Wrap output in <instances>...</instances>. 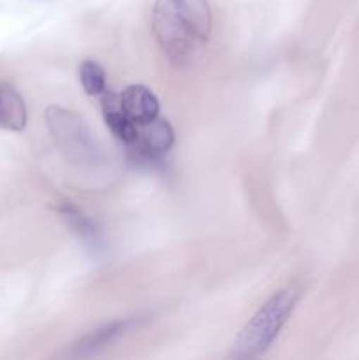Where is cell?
<instances>
[{"instance_id":"obj_1","label":"cell","mask_w":359,"mask_h":360,"mask_svg":"<svg viewBox=\"0 0 359 360\" xmlns=\"http://www.w3.org/2000/svg\"><path fill=\"white\" fill-rule=\"evenodd\" d=\"M298 299L299 290L296 287H287L271 295L236 338L232 343L231 357L256 359L263 355L277 340L282 327L287 323Z\"/></svg>"},{"instance_id":"obj_2","label":"cell","mask_w":359,"mask_h":360,"mask_svg":"<svg viewBox=\"0 0 359 360\" xmlns=\"http://www.w3.org/2000/svg\"><path fill=\"white\" fill-rule=\"evenodd\" d=\"M46 125L56 146L76 164H97L102 158L101 146L90 127L76 112L60 105L46 109Z\"/></svg>"},{"instance_id":"obj_3","label":"cell","mask_w":359,"mask_h":360,"mask_svg":"<svg viewBox=\"0 0 359 360\" xmlns=\"http://www.w3.org/2000/svg\"><path fill=\"white\" fill-rule=\"evenodd\" d=\"M151 27L158 46L175 65H185L192 58L199 41L176 0H155Z\"/></svg>"},{"instance_id":"obj_4","label":"cell","mask_w":359,"mask_h":360,"mask_svg":"<svg viewBox=\"0 0 359 360\" xmlns=\"http://www.w3.org/2000/svg\"><path fill=\"white\" fill-rule=\"evenodd\" d=\"M175 143V130L168 120L153 118L151 122L137 125L136 141L130 144V150L144 160H158L171 150Z\"/></svg>"},{"instance_id":"obj_5","label":"cell","mask_w":359,"mask_h":360,"mask_svg":"<svg viewBox=\"0 0 359 360\" xmlns=\"http://www.w3.org/2000/svg\"><path fill=\"white\" fill-rule=\"evenodd\" d=\"M120 108L136 125L151 122L158 116V101L150 88L130 84L120 94Z\"/></svg>"},{"instance_id":"obj_6","label":"cell","mask_w":359,"mask_h":360,"mask_svg":"<svg viewBox=\"0 0 359 360\" xmlns=\"http://www.w3.org/2000/svg\"><path fill=\"white\" fill-rule=\"evenodd\" d=\"M27 127V104L11 83H0V129L21 132Z\"/></svg>"},{"instance_id":"obj_7","label":"cell","mask_w":359,"mask_h":360,"mask_svg":"<svg viewBox=\"0 0 359 360\" xmlns=\"http://www.w3.org/2000/svg\"><path fill=\"white\" fill-rule=\"evenodd\" d=\"M132 320H118V322L106 323V326L92 330V333H88L87 336H83L74 345L73 355H76V357H88V355L97 354L99 350L109 347L120 336H123L132 327Z\"/></svg>"},{"instance_id":"obj_8","label":"cell","mask_w":359,"mask_h":360,"mask_svg":"<svg viewBox=\"0 0 359 360\" xmlns=\"http://www.w3.org/2000/svg\"><path fill=\"white\" fill-rule=\"evenodd\" d=\"M102 115H104L106 125L109 127L116 139H120L127 146H130L136 141L137 125L120 108V98L108 94V91L102 94Z\"/></svg>"},{"instance_id":"obj_9","label":"cell","mask_w":359,"mask_h":360,"mask_svg":"<svg viewBox=\"0 0 359 360\" xmlns=\"http://www.w3.org/2000/svg\"><path fill=\"white\" fill-rule=\"evenodd\" d=\"M199 42H206L211 34V9L208 0H176Z\"/></svg>"},{"instance_id":"obj_10","label":"cell","mask_w":359,"mask_h":360,"mask_svg":"<svg viewBox=\"0 0 359 360\" xmlns=\"http://www.w3.org/2000/svg\"><path fill=\"white\" fill-rule=\"evenodd\" d=\"M60 213H62L63 220H65L67 224H69L70 227H73L74 231L84 239V241L99 246L97 229H95V225L92 224V221L88 220V218L84 217V214L81 213L74 204H67V202L62 204V206H60Z\"/></svg>"},{"instance_id":"obj_11","label":"cell","mask_w":359,"mask_h":360,"mask_svg":"<svg viewBox=\"0 0 359 360\" xmlns=\"http://www.w3.org/2000/svg\"><path fill=\"white\" fill-rule=\"evenodd\" d=\"M80 79L84 91L92 97L102 95L106 91V72L94 60H84L80 67Z\"/></svg>"}]
</instances>
